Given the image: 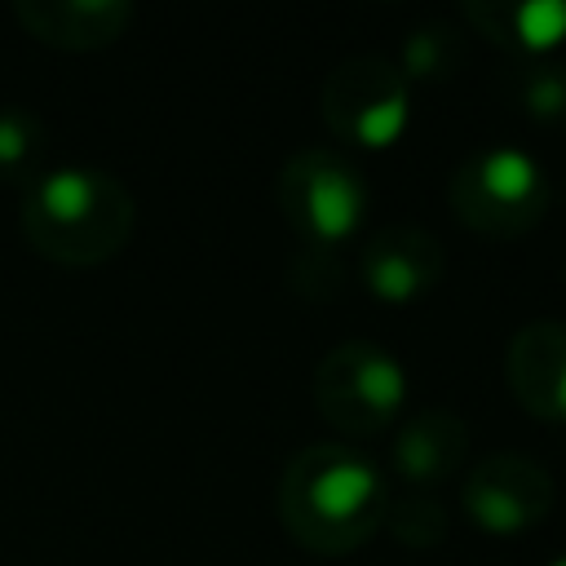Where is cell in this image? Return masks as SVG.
<instances>
[{"label": "cell", "mask_w": 566, "mask_h": 566, "mask_svg": "<svg viewBox=\"0 0 566 566\" xmlns=\"http://www.w3.org/2000/svg\"><path fill=\"white\" fill-rule=\"evenodd\" d=\"M389 513V486L380 469L340 442H310L301 447L279 478V522L283 531L318 553L345 557L363 548Z\"/></svg>", "instance_id": "cell-1"}, {"label": "cell", "mask_w": 566, "mask_h": 566, "mask_svg": "<svg viewBox=\"0 0 566 566\" xmlns=\"http://www.w3.org/2000/svg\"><path fill=\"white\" fill-rule=\"evenodd\" d=\"M137 203L128 186L102 168H49L31 177L22 199V234L53 265H102L128 248Z\"/></svg>", "instance_id": "cell-2"}, {"label": "cell", "mask_w": 566, "mask_h": 566, "mask_svg": "<svg viewBox=\"0 0 566 566\" xmlns=\"http://www.w3.org/2000/svg\"><path fill=\"white\" fill-rule=\"evenodd\" d=\"M447 203L464 230L504 243V239L531 234L544 221L553 203V181L526 150L491 146L469 155L451 172Z\"/></svg>", "instance_id": "cell-3"}, {"label": "cell", "mask_w": 566, "mask_h": 566, "mask_svg": "<svg viewBox=\"0 0 566 566\" xmlns=\"http://www.w3.org/2000/svg\"><path fill=\"white\" fill-rule=\"evenodd\" d=\"M407 402L402 363L376 340H340L314 367V407L340 433H380Z\"/></svg>", "instance_id": "cell-4"}, {"label": "cell", "mask_w": 566, "mask_h": 566, "mask_svg": "<svg viewBox=\"0 0 566 566\" xmlns=\"http://www.w3.org/2000/svg\"><path fill=\"white\" fill-rule=\"evenodd\" d=\"M274 190H279V208L287 226L301 234L305 248L336 252V243H345L363 226V212H367L363 172L327 146L296 150L283 164Z\"/></svg>", "instance_id": "cell-5"}, {"label": "cell", "mask_w": 566, "mask_h": 566, "mask_svg": "<svg viewBox=\"0 0 566 566\" xmlns=\"http://www.w3.org/2000/svg\"><path fill=\"white\" fill-rule=\"evenodd\" d=\"M318 106H323V124L340 142L385 150L402 137L411 119V84L389 57L354 53L327 71Z\"/></svg>", "instance_id": "cell-6"}, {"label": "cell", "mask_w": 566, "mask_h": 566, "mask_svg": "<svg viewBox=\"0 0 566 566\" xmlns=\"http://www.w3.org/2000/svg\"><path fill=\"white\" fill-rule=\"evenodd\" d=\"M553 473L522 451H495L464 478V513L486 535H522L553 513Z\"/></svg>", "instance_id": "cell-7"}, {"label": "cell", "mask_w": 566, "mask_h": 566, "mask_svg": "<svg viewBox=\"0 0 566 566\" xmlns=\"http://www.w3.org/2000/svg\"><path fill=\"white\" fill-rule=\"evenodd\" d=\"M363 283L371 296L389 301V305H407L420 301L424 292H433L447 274V252L442 243L416 226V221H389L380 230H371V239L363 243Z\"/></svg>", "instance_id": "cell-8"}, {"label": "cell", "mask_w": 566, "mask_h": 566, "mask_svg": "<svg viewBox=\"0 0 566 566\" xmlns=\"http://www.w3.org/2000/svg\"><path fill=\"white\" fill-rule=\"evenodd\" d=\"M509 394L544 424H566V323L535 318L513 332L504 354Z\"/></svg>", "instance_id": "cell-9"}, {"label": "cell", "mask_w": 566, "mask_h": 566, "mask_svg": "<svg viewBox=\"0 0 566 566\" xmlns=\"http://www.w3.org/2000/svg\"><path fill=\"white\" fill-rule=\"evenodd\" d=\"M13 18L31 31V40L62 53H97L111 49L133 27V4L124 0H18Z\"/></svg>", "instance_id": "cell-10"}, {"label": "cell", "mask_w": 566, "mask_h": 566, "mask_svg": "<svg viewBox=\"0 0 566 566\" xmlns=\"http://www.w3.org/2000/svg\"><path fill=\"white\" fill-rule=\"evenodd\" d=\"M464 455H469V424L442 407L416 411L394 433V469L416 486H433L451 478L464 464Z\"/></svg>", "instance_id": "cell-11"}, {"label": "cell", "mask_w": 566, "mask_h": 566, "mask_svg": "<svg viewBox=\"0 0 566 566\" xmlns=\"http://www.w3.org/2000/svg\"><path fill=\"white\" fill-rule=\"evenodd\" d=\"M464 22L478 27L491 44L517 53H548L566 35V4L531 0V4H464Z\"/></svg>", "instance_id": "cell-12"}, {"label": "cell", "mask_w": 566, "mask_h": 566, "mask_svg": "<svg viewBox=\"0 0 566 566\" xmlns=\"http://www.w3.org/2000/svg\"><path fill=\"white\" fill-rule=\"evenodd\" d=\"M460 66H464V35L451 31L447 22H424V27H416V31L407 35V44H402V66H398V71L407 75V84H411V80L438 84V80H451Z\"/></svg>", "instance_id": "cell-13"}, {"label": "cell", "mask_w": 566, "mask_h": 566, "mask_svg": "<svg viewBox=\"0 0 566 566\" xmlns=\"http://www.w3.org/2000/svg\"><path fill=\"white\" fill-rule=\"evenodd\" d=\"M513 97L535 124L566 128V62H522L513 71Z\"/></svg>", "instance_id": "cell-14"}, {"label": "cell", "mask_w": 566, "mask_h": 566, "mask_svg": "<svg viewBox=\"0 0 566 566\" xmlns=\"http://www.w3.org/2000/svg\"><path fill=\"white\" fill-rule=\"evenodd\" d=\"M40 155H44L40 119L22 106H4L0 111V177L4 181H31Z\"/></svg>", "instance_id": "cell-15"}, {"label": "cell", "mask_w": 566, "mask_h": 566, "mask_svg": "<svg viewBox=\"0 0 566 566\" xmlns=\"http://www.w3.org/2000/svg\"><path fill=\"white\" fill-rule=\"evenodd\" d=\"M385 526H389L394 539L407 544V548H433V544L447 539V509H442L438 495L416 491V495H407V500H389Z\"/></svg>", "instance_id": "cell-16"}, {"label": "cell", "mask_w": 566, "mask_h": 566, "mask_svg": "<svg viewBox=\"0 0 566 566\" xmlns=\"http://www.w3.org/2000/svg\"><path fill=\"white\" fill-rule=\"evenodd\" d=\"M548 566H566V553H557V557H553V562H548Z\"/></svg>", "instance_id": "cell-17"}]
</instances>
